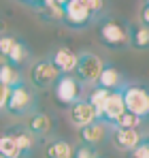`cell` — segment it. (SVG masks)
<instances>
[{
	"label": "cell",
	"mask_w": 149,
	"mask_h": 158,
	"mask_svg": "<svg viewBox=\"0 0 149 158\" xmlns=\"http://www.w3.org/2000/svg\"><path fill=\"white\" fill-rule=\"evenodd\" d=\"M122 96H124L126 111L147 120L149 118V88L141 83H124L122 85Z\"/></svg>",
	"instance_id": "cell-1"
},
{
	"label": "cell",
	"mask_w": 149,
	"mask_h": 158,
	"mask_svg": "<svg viewBox=\"0 0 149 158\" xmlns=\"http://www.w3.org/2000/svg\"><path fill=\"white\" fill-rule=\"evenodd\" d=\"M98 36L100 41L109 47V49H124L126 45H130V32L124 22L115 19V17H107L102 19L98 26Z\"/></svg>",
	"instance_id": "cell-2"
},
{
	"label": "cell",
	"mask_w": 149,
	"mask_h": 158,
	"mask_svg": "<svg viewBox=\"0 0 149 158\" xmlns=\"http://www.w3.org/2000/svg\"><path fill=\"white\" fill-rule=\"evenodd\" d=\"M4 109L11 115H28V113H32L36 109V96L32 94V90L26 83H19V85L11 88L9 101H6Z\"/></svg>",
	"instance_id": "cell-3"
},
{
	"label": "cell",
	"mask_w": 149,
	"mask_h": 158,
	"mask_svg": "<svg viewBox=\"0 0 149 158\" xmlns=\"http://www.w3.org/2000/svg\"><path fill=\"white\" fill-rule=\"evenodd\" d=\"M102 60L92 52H81L77 53V66H74V75L83 85H92L98 83V77L102 73Z\"/></svg>",
	"instance_id": "cell-4"
},
{
	"label": "cell",
	"mask_w": 149,
	"mask_h": 158,
	"mask_svg": "<svg viewBox=\"0 0 149 158\" xmlns=\"http://www.w3.org/2000/svg\"><path fill=\"white\" fill-rule=\"evenodd\" d=\"M81 88H83V83L77 77H73V75H60V79L53 85V92H55V98L62 105L70 107L77 101H81Z\"/></svg>",
	"instance_id": "cell-5"
},
{
	"label": "cell",
	"mask_w": 149,
	"mask_h": 158,
	"mask_svg": "<svg viewBox=\"0 0 149 158\" xmlns=\"http://www.w3.org/2000/svg\"><path fill=\"white\" fill-rule=\"evenodd\" d=\"M58 79H60V73L51 64V60H38L30 69V83L34 88H38V90H49V88H53Z\"/></svg>",
	"instance_id": "cell-6"
},
{
	"label": "cell",
	"mask_w": 149,
	"mask_h": 158,
	"mask_svg": "<svg viewBox=\"0 0 149 158\" xmlns=\"http://www.w3.org/2000/svg\"><path fill=\"white\" fill-rule=\"evenodd\" d=\"M92 19H94V15L85 9V4L81 0H68L64 4V9H62V22H66L74 30L87 26Z\"/></svg>",
	"instance_id": "cell-7"
},
{
	"label": "cell",
	"mask_w": 149,
	"mask_h": 158,
	"mask_svg": "<svg viewBox=\"0 0 149 158\" xmlns=\"http://www.w3.org/2000/svg\"><path fill=\"white\" fill-rule=\"evenodd\" d=\"M126 113V105H124V96H122V90H113L111 94H109V98H107V105L102 109V113H100V120L109 126H113L122 115Z\"/></svg>",
	"instance_id": "cell-8"
},
{
	"label": "cell",
	"mask_w": 149,
	"mask_h": 158,
	"mask_svg": "<svg viewBox=\"0 0 149 158\" xmlns=\"http://www.w3.org/2000/svg\"><path fill=\"white\" fill-rule=\"evenodd\" d=\"M68 115H70V122L77 128H83V126H87V124H92V122L98 120V113L94 111V107L87 103V98H81L74 105H70Z\"/></svg>",
	"instance_id": "cell-9"
},
{
	"label": "cell",
	"mask_w": 149,
	"mask_h": 158,
	"mask_svg": "<svg viewBox=\"0 0 149 158\" xmlns=\"http://www.w3.org/2000/svg\"><path fill=\"white\" fill-rule=\"evenodd\" d=\"M111 141L117 150L122 152H130L134 150L141 141H143V135L139 132V128H113V135H111Z\"/></svg>",
	"instance_id": "cell-10"
},
{
	"label": "cell",
	"mask_w": 149,
	"mask_h": 158,
	"mask_svg": "<svg viewBox=\"0 0 149 158\" xmlns=\"http://www.w3.org/2000/svg\"><path fill=\"white\" fill-rule=\"evenodd\" d=\"M107 131H109L107 124H104L102 120H96V122H92V124L79 128V139H81V143L96 148V145H100V143L107 139Z\"/></svg>",
	"instance_id": "cell-11"
},
{
	"label": "cell",
	"mask_w": 149,
	"mask_h": 158,
	"mask_svg": "<svg viewBox=\"0 0 149 158\" xmlns=\"http://www.w3.org/2000/svg\"><path fill=\"white\" fill-rule=\"evenodd\" d=\"M51 64L58 69L60 75H70L74 73V66H77V53L68 47H58L51 56Z\"/></svg>",
	"instance_id": "cell-12"
},
{
	"label": "cell",
	"mask_w": 149,
	"mask_h": 158,
	"mask_svg": "<svg viewBox=\"0 0 149 158\" xmlns=\"http://www.w3.org/2000/svg\"><path fill=\"white\" fill-rule=\"evenodd\" d=\"M96 85H98V88H104V90H111V92H113V90H122V85H124V77H122V73H119L115 66L104 64Z\"/></svg>",
	"instance_id": "cell-13"
},
{
	"label": "cell",
	"mask_w": 149,
	"mask_h": 158,
	"mask_svg": "<svg viewBox=\"0 0 149 158\" xmlns=\"http://www.w3.org/2000/svg\"><path fill=\"white\" fill-rule=\"evenodd\" d=\"M51 128H53V122L47 113H32L28 120V131L34 137H45L51 132Z\"/></svg>",
	"instance_id": "cell-14"
},
{
	"label": "cell",
	"mask_w": 149,
	"mask_h": 158,
	"mask_svg": "<svg viewBox=\"0 0 149 158\" xmlns=\"http://www.w3.org/2000/svg\"><path fill=\"white\" fill-rule=\"evenodd\" d=\"M130 32V45L139 52H147L149 49V28L143 24H134V26H128Z\"/></svg>",
	"instance_id": "cell-15"
},
{
	"label": "cell",
	"mask_w": 149,
	"mask_h": 158,
	"mask_svg": "<svg viewBox=\"0 0 149 158\" xmlns=\"http://www.w3.org/2000/svg\"><path fill=\"white\" fill-rule=\"evenodd\" d=\"M73 145L64 139H53L45 148V158H73Z\"/></svg>",
	"instance_id": "cell-16"
},
{
	"label": "cell",
	"mask_w": 149,
	"mask_h": 158,
	"mask_svg": "<svg viewBox=\"0 0 149 158\" xmlns=\"http://www.w3.org/2000/svg\"><path fill=\"white\" fill-rule=\"evenodd\" d=\"M11 135H13V139H15V143H17L19 152H22V158L30 156V152L34 150V141H36V137L28 131V128H15Z\"/></svg>",
	"instance_id": "cell-17"
},
{
	"label": "cell",
	"mask_w": 149,
	"mask_h": 158,
	"mask_svg": "<svg viewBox=\"0 0 149 158\" xmlns=\"http://www.w3.org/2000/svg\"><path fill=\"white\" fill-rule=\"evenodd\" d=\"M0 83H4L6 88H15V85L24 83L19 69L9 62H0Z\"/></svg>",
	"instance_id": "cell-18"
},
{
	"label": "cell",
	"mask_w": 149,
	"mask_h": 158,
	"mask_svg": "<svg viewBox=\"0 0 149 158\" xmlns=\"http://www.w3.org/2000/svg\"><path fill=\"white\" fill-rule=\"evenodd\" d=\"M28 58H30V49H28V45H26L24 41H15V45H13V49L9 52L6 56V62L9 64H13V66H22L24 62H28Z\"/></svg>",
	"instance_id": "cell-19"
},
{
	"label": "cell",
	"mask_w": 149,
	"mask_h": 158,
	"mask_svg": "<svg viewBox=\"0 0 149 158\" xmlns=\"http://www.w3.org/2000/svg\"><path fill=\"white\" fill-rule=\"evenodd\" d=\"M0 156L2 158H22V152H19V148H17V143H15L11 132L0 137Z\"/></svg>",
	"instance_id": "cell-20"
},
{
	"label": "cell",
	"mask_w": 149,
	"mask_h": 158,
	"mask_svg": "<svg viewBox=\"0 0 149 158\" xmlns=\"http://www.w3.org/2000/svg\"><path fill=\"white\" fill-rule=\"evenodd\" d=\"M109 94H111V90H104V88H98V85H96V88L90 92V96H87V103L94 107V111L98 113V120H100V113H102L104 105H107Z\"/></svg>",
	"instance_id": "cell-21"
},
{
	"label": "cell",
	"mask_w": 149,
	"mask_h": 158,
	"mask_svg": "<svg viewBox=\"0 0 149 158\" xmlns=\"http://www.w3.org/2000/svg\"><path fill=\"white\" fill-rule=\"evenodd\" d=\"M141 122H143L141 118H136V115H132V113H128V111H126L124 115L113 124V128H139V126H141Z\"/></svg>",
	"instance_id": "cell-22"
},
{
	"label": "cell",
	"mask_w": 149,
	"mask_h": 158,
	"mask_svg": "<svg viewBox=\"0 0 149 158\" xmlns=\"http://www.w3.org/2000/svg\"><path fill=\"white\" fill-rule=\"evenodd\" d=\"M73 158H100V154L92 148V145H85V143H81L77 150L73 152Z\"/></svg>",
	"instance_id": "cell-23"
},
{
	"label": "cell",
	"mask_w": 149,
	"mask_h": 158,
	"mask_svg": "<svg viewBox=\"0 0 149 158\" xmlns=\"http://www.w3.org/2000/svg\"><path fill=\"white\" fill-rule=\"evenodd\" d=\"M15 36H11V34H2L0 36V58H4L6 60V56H9V52L13 49V45H15Z\"/></svg>",
	"instance_id": "cell-24"
},
{
	"label": "cell",
	"mask_w": 149,
	"mask_h": 158,
	"mask_svg": "<svg viewBox=\"0 0 149 158\" xmlns=\"http://www.w3.org/2000/svg\"><path fill=\"white\" fill-rule=\"evenodd\" d=\"M83 4H85V9L94 15V17H98L100 13H102V9H104V0H81Z\"/></svg>",
	"instance_id": "cell-25"
},
{
	"label": "cell",
	"mask_w": 149,
	"mask_h": 158,
	"mask_svg": "<svg viewBox=\"0 0 149 158\" xmlns=\"http://www.w3.org/2000/svg\"><path fill=\"white\" fill-rule=\"evenodd\" d=\"M128 158H149V148L141 141L134 150H130V152H128Z\"/></svg>",
	"instance_id": "cell-26"
},
{
	"label": "cell",
	"mask_w": 149,
	"mask_h": 158,
	"mask_svg": "<svg viewBox=\"0 0 149 158\" xmlns=\"http://www.w3.org/2000/svg\"><path fill=\"white\" fill-rule=\"evenodd\" d=\"M139 19H141V24H143V26H147V28H149V2H147V0H145V4L141 6Z\"/></svg>",
	"instance_id": "cell-27"
},
{
	"label": "cell",
	"mask_w": 149,
	"mask_h": 158,
	"mask_svg": "<svg viewBox=\"0 0 149 158\" xmlns=\"http://www.w3.org/2000/svg\"><path fill=\"white\" fill-rule=\"evenodd\" d=\"M9 92H11V88H6L4 83H0V111L6 107V101H9Z\"/></svg>",
	"instance_id": "cell-28"
},
{
	"label": "cell",
	"mask_w": 149,
	"mask_h": 158,
	"mask_svg": "<svg viewBox=\"0 0 149 158\" xmlns=\"http://www.w3.org/2000/svg\"><path fill=\"white\" fill-rule=\"evenodd\" d=\"M51 2H53V4H58V6H62V9H64V4H66V2H68V0H51Z\"/></svg>",
	"instance_id": "cell-29"
},
{
	"label": "cell",
	"mask_w": 149,
	"mask_h": 158,
	"mask_svg": "<svg viewBox=\"0 0 149 158\" xmlns=\"http://www.w3.org/2000/svg\"><path fill=\"white\" fill-rule=\"evenodd\" d=\"M143 143H145V145H147V148H149V135H147V137H145V139H143Z\"/></svg>",
	"instance_id": "cell-30"
},
{
	"label": "cell",
	"mask_w": 149,
	"mask_h": 158,
	"mask_svg": "<svg viewBox=\"0 0 149 158\" xmlns=\"http://www.w3.org/2000/svg\"><path fill=\"white\" fill-rule=\"evenodd\" d=\"M22 2H26V4H34V0H22Z\"/></svg>",
	"instance_id": "cell-31"
},
{
	"label": "cell",
	"mask_w": 149,
	"mask_h": 158,
	"mask_svg": "<svg viewBox=\"0 0 149 158\" xmlns=\"http://www.w3.org/2000/svg\"><path fill=\"white\" fill-rule=\"evenodd\" d=\"M100 158H111V156H100Z\"/></svg>",
	"instance_id": "cell-32"
},
{
	"label": "cell",
	"mask_w": 149,
	"mask_h": 158,
	"mask_svg": "<svg viewBox=\"0 0 149 158\" xmlns=\"http://www.w3.org/2000/svg\"><path fill=\"white\" fill-rule=\"evenodd\" d=\"M0 158H2V156H0Z\"/></svg>",
	"instance_id": "cell-33"
},
{
	"label": "cell",
	"mask_w": 149,
	"mask_h": 158,
	"mask_svg": "<svg viewBox=\"0 0 149 158\" xmlns=\"http://www.w3.org/2000/svg\"><path fill=\"white\" fill-rule=\"evenodd\" d=\"M147 2H149V0H147Z\"/></svg>",
	"instance_id": "cell-34"
}]
</instances>
